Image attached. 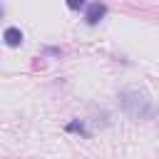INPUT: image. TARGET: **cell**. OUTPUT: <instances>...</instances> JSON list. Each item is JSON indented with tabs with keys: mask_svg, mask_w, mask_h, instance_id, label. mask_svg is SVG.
I'll list each match as a JSON object with an SVG mask.
<instances>
[{
	"mask_svg": "<svg viewBox=\"0 0 159 159\" xmlns=\"http://www.w3.org/2000/svg\"><path fill=\"white\" fill-rule=\"evenodd\" d=\"M107 15V5H102V2H92L89 7H87V15H84V20L89 22V25H97L102 17Z\"/></svg>",
	"mask_w": 159,
	"mask_h": 159,
	"instance_id": "7a4b0ae2",
	"label": "cell"
},
{
	"mask_svg": "<svg viewBox=\"0 0 159 159\" xmlns=\"http://www.w3.org/2000/svg\"><path fill=\"white\" fill-rule=\"evenodd\" d=\"M119 102H122V107H124V112L132 117V119H144L147 114H149V97L144 94V92H139V89H124L122 94H119Z\"/></svg>",
	"mask_w": 159,
	"mask_h": 159,
	"instance_id": "6da1fadb",
	"label": "cell"
},
{
	"mask_svg": "<svg viewBox=\"0 0 159 159\" xmlns=\"http://www.w3.org/2000/svg\"><path fill=\"white\" fill-rule=\"evenodd\" d=\"M0 17H2V7H0Z\"/></svg>",
	"mask_w": 159,
	"mask_h": 159,
	"instance_id": "8992f818",
	"label": "cell"
},
{
	"mask_svg": "<svg viewBox=\"0 0 159 159\" xmlns=\"http://www.w3.org/2000/svg\"><path fill=\"white\" fill-rule=\"evenodd\" d=\"M82 5H84V0H67V7L70 10H80Z\"/></svg>",
	"mask_w": 159,
	"mask_h": 159,
	"instance_id": "277c9868",
	"label": "cell"
},
{
	"mask_svg": "<svg viewBox=\"0 0 159 159\" xmlns=\"http://www.w3.org/2000/svg\"><path fill=\"white\" fill-rule=\"evenodd\" d=\"M2 40H5L10 47H17V45L22 42V32H20L17 27H7V30H5V35H2Z\"/></svg>",
	"mask_w": 159,
	"mask_h": 159,
	"instance_id": "3957f363",
	"label": "cell"
},
{
	"mask_svg": "<svg viewBox=\"0 0 159 159\" xmlns=\"http://www.w3.org/2000/svg\"><path fill=\"white\" fill-rule=\"evenodd\" d=\"M67 129H70V132H84V127H82L80 122H72V124H67Z\"/></svg>",
	"mask_w": 159,
	"mask_h": 159,
	"instance_id": "5b68a950",
	"label": "cell"
}]
</instances>
